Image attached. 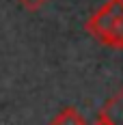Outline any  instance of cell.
I'll return each mask as SVG.
<instances>
[{"instance_id":"6da1fadb","label":"cell","mask_w":123,"mask_h":125,"mask_svg":"<svg viewBox=\"0 0 123 125\" xmlns=\"http://www.w3.org/2000/svg\"><path fill=\"white\" fill-rule=\"evenodd\" d=\"M84 30L112 50H123V0H108L86 20Z\"/></svg>"},{"instance_id":"7a4b0ae2","label":"cell","mask_w":123,"mask_h":125,"mask_svg":"<svg viewBox=\"0 0 123 125\" xmlns=\"http://www.w3.org/2000/svg\"><path fill=\"white\" fill-rule=\"evenodd\" d=\"M99 116L106 119L110 125H123V86L104 104Z\"/></svg>"},{"instance_id":"3957f363","label":"cell","mask_w":123,"mask_h":125,"mask_svg":"<svg viewBox=\"0 0 123 125\" xmlns=\"http://www.w3.org/2000/svg\"><path fill=\"white\" fill-rule=\"evenodd\" d=\"M48 125H86V121L80 116V112L76 108H65L56 114Z\"/></svg>"},{"instance_id":"277c9868","label":"cell","mask_w":123,"mask_h":125,"mask_svg":"<svg viewBox=\"0 0 123 125\" xmlns=\"http://www.w3.org/2000/svg\"><path fill=\"white\" fill-rule=\"evenodd\" d=\"M20 4L24 7L26 11H39L45 4V0H20Z\"/></svg>"},{"instance_id":"5b68a950","label":"cell","mask_w":123,"mask_h":125,"mask_svg":"<svg viewBox=\"0 0 123 125\" xmlns=\"http://www.w3.org/2000/svg\"><path fill=\"white\" fill-rule=\"evenodd\" d=\"M93 125H110V123H108L106 119H101V116H99V119H97V121H95V123H93Z\"/></svg>"}]
</instances>
